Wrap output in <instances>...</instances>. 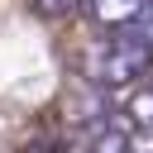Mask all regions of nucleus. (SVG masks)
Returning a JSON list of instances; mask_svg holds the SVG:
<instances>
[{"label": "nucleus", "mask_w": 153, "mask_h": 153, "mask_svg": "<svg viewBox=\"0 0 153 153\" xmlns=\"http://www.w3.org/2000/svg\"><path fill=\"white\" fill-rule=\"evenodd\" d=\"M153 67V48L139 38V33H120V38H105L91 57V76L100 86H134L139 76H148Z\"/></svg>", "instance_id": "f257e3e1"}, {"label": "nucleus", "mask_w": 153, "mask_h": 153, "mask_svg": "<svg viewBox=\"0 0 153 153\" xmlns=\"http://www.w3.org/2000/svg\"><path fill=\"white\" fill-rule=\"evenodd\" d=\"M86 5H91L96 24H105V29H124V24H134V19L143 14L148 0H86Z\"/></svg>", "instance_id": "f03ea898"}, {"label": "nucleus", "mask_w": 153, "mask_h": 153, "mask_svg": "<svg viewBox=\"0 0 153 153\" xmlns=\"http://www.w3.org/2000/svg\"><path fill=\"white\" fill-rule=\"evenodd\" d=\"M124 115H129V124H134L143 139H153V86L134 91V96H129V105H124Z\"/></svg>", "instance_id": "7ed1b4c3"}, {"label": "nucleus", "mask_w": 153, "mask_h": 153, "mask_svg": "<svg viewBox=\"0 0 153 153\" xmlns=\"http://www.w3.org/2000/svg\"><path fill=\"white\" fill-rule=\"evenodd\" d=\"M91 153H148V148H139L124 129L105 124V129H96V134H91Z\"/></svg>", "instance_id": "20e7f679"}, {"label": "nucleus", "mask_w": 153, "mask_h": 153, "mask_svg": "<svg viewBox=\"0 0 153 153\" xmlns=\"http://www.w3.org/2000/svg\"><path fill=\"white\" fill-rule=\"evenodd\" d=\"M76 5H86V0H33V10H38V14H53V19H57V14H72Z\"/></svg>", "instance_id": "39448f33"}, {"label": "nucleus", "mask_w": 153, "mask_h": 153, "mask_svg": "<svg viewBox=\"0 0 153 153\" xmlns=\"http://www.w3.org/2000/svg\"><path fill=\"white\" fill-rule=\"evenodd\" d=\"M134 33H139V38L153 48V0H148V5H143V14L134 19Z\"/></svg>", "instance_id": "423d86ee"}]
</instances>
